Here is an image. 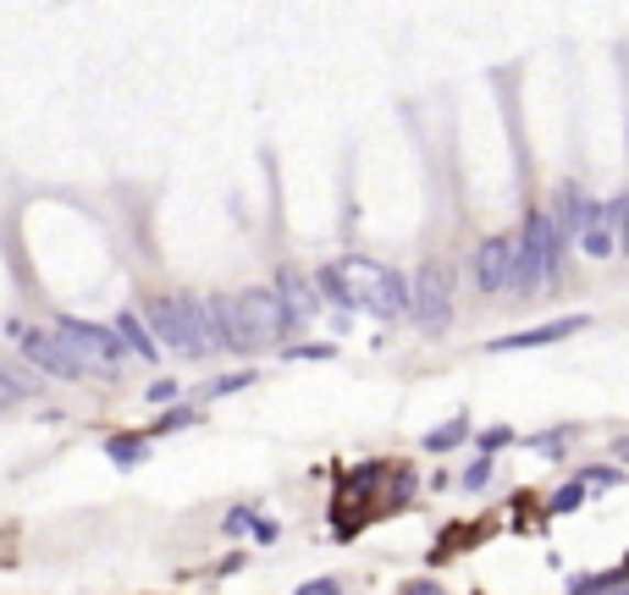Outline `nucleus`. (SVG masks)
Wrapping results in <instances>:
<instances>
[{
	"label": "nucleus",
	"instance_id": "obj_1",
	"mask_svg": "<svg viewBox=\"0 0 629 595\" xmlns=\"http://www.w3.org/2000/svg\"><path fill=\"white\" fill-rule=\"evenodd\" d=\"M314 287L338 309H354L371 320H409V282L371 254H343V260L321 265L314 271Z\"/></svg>",
	"mask_w": 629,
	"mask_h": 595
},
{
	"label": "nucleus",
	"instance_id": "obj_2",
	"mask_svg": "<svg viewBox=\"0 0 629 595\" xmlns=\"http://www.w3.org/2000/svg\"><path fill=\"white\" fill-rule=\"evenodd\" d=\"M205 315H210L216 348H227V353H271L293 331V315L276 287H243L227 298H205Z\"/></svg>",
	"mask_w": 629,
	"mask_h": 595
},
{
	"label": "nucleus",
	"instance_id": "obj_3",
	"mask_svg": "<svg viewBox=\"0 0 629 595\" xmlns=\"http://www.w3.org/2000/svg\"><path fill=\"white\" fill-rule=\"evenodd\" d=\"M563 249H569V238L558 232L552 210H547V205L530 210L525 227H519V293H525V298H541V293L558 287V276H563Z\"/></svg>",
	"mask_w": 629,
	"mask_h": 595
},
{
	"label": "nucleus",
	"instance_id": "obj_4",
	"mask_svg": "<svg viewBox=\"0 0 629 595\" xmlns=\"http://www.w3.org/2000/svg\"><path fill=\"white\" fill-rule=\"evenodd\" d=\"M150 331L155 342H166L172 353L183 359H205L216 353V331H210V315H205V298H188V293H172V298H150Z\"/></svg>",
	"mask_w": 629,
	"mask_h": 595
},
{
	"label": "nucleus",
	"instance_id": "obj_5",
	"mask_svg": "<svg viewBox=\"0 0 629 595\" xmlns=\"http://www.w3.org/2000/svg\"><path fill=\"white\" fill-rule=\"evenodd\" d=\"M56 337L67 342V353L78 359V370L84 375H122V359H128V348H122V337H117V326H95V320H62L56 326Z\"/></svg>",
	"mask_w": 629,
	"mask_h": 595
},
{
	"label": "nucleus",
	"instance_id": "obj_6",
	"mask_svg": "<svg viewBox=\"0 0 629 595\" xmlns=\"http://www.w3.org/2000/svg\"><path fill=\"white\" fill-rule=\"evenodd\" d=\"M453 309H459L453 271H448L442 260H426V265L415 271V282H409V320H415L420 331H448Z\"/></svg>",
	"mask_w": 629,
	"mask_h": 595
},
{
	"label": "nucleus",
	"instance_id": "obj_7",
	"mask_svg": "<svg viewBox=\"0 0 629 595\" xmlns=\"http://www.w3.org/2000/svg\"><path fill=\"white\" fill-rule=\"evenodd\" d=\"M475 287L492 298L519 293V232H492L475 249Z\"/></svg>",
	"mask_w": 629,
	"mask_h": 595
},
{
	"label": "nucleus",
	"instance_id": "obj_8",
	"mask_svg": "<svg viewBox=\"0 0 629 595\" xmlns=\"http://www.w3.org/2000/svg\"><path fill=\"white\" fill-rule=\"evenodd\" d=\"M591 326V315H558L547 326H530V331H508L497 342H486V353H530V348H552V342H569Z\"/></svg>",
	"mask_w": 629,
	"mask_h": 595
},
{
	"label": "nucleus",
	"instance_id": "obj_9",
	"mask_svg": "<svg viewBox=\"0 0 629 595\" xmlns=\"http://www.w3.org/2000/svg\"><path fill=\"white\" fill-rule=\"evenodd\" d=\"M23 353H29V364H40V370H51V375H62V381H84L78 359L67 353V342H62L56 331H29V337H23Z\"/></svg>",
	"mask_w": 629,
	"mask_h": 595
},
{
	"label": "nucleus",
	"instance_id": "obj_10",
	"mask_svg": "<svg viewBox=\"0 0 629 595\" xmlns=\"http://www.w3.org/2000/svg\"><path fill=\"white\" fill-rule=\"evenodd\" d=\"M276 293H282L293 326L314 320V309H321V287H314V276H304L298 265H282V271H276Z\"/></svg>",
	"mask_w": 629,
	"mask_h": 595
},
{
	"label": "nucleus",
	"instance_id": "obj_11",
	"mask_svg": "<svg viewBox=\"0 0 629 595\" xmlns=\"http://www.w3.org/2000/svg\"><path fill=\"white\" fill-rule=\"evenodd\" d=\"M591 205H596V199H591L580 183H558V188H552V199H547V210H552V221H558V232H563L569 243H574L580 221L591 216Z\"/></svg>",
	"mask_w": 629,
	"mask_h": 595
},
{
	"label": "nucleus",
	"instance_id": "obj_12",
	"mask_svg": "<svg viewBox=\"0 0 629 595\" xmlns=\"http://www.w3.org/2000/svg\"><path fill=\"white\" fill-rule=\"evenodd\" d=\"M574 249H580L585 260H613V254H618V243H613V216H607V205H602V199H596V205H591V216L580 221Z\"/></svg>",
	"mask_w": 629,
	"mask_h": 595
},
{
	"label": "nucleus",
	"instance_id": "obj_13",
	"mask_svg": "<svg viewBox=\"0 0 629 595\" xmlns=\"http://www.w3.org/2000/svg\"><path fill=\"white\" fill-rule=\"evenodd\" d=\"M117 337H122V348H128L133 359H144V364H155V359H161V342H155V331H150L139 315H128V309L117 315Z\"/></svg>",
	"mask_w": 629,
	"mask_h": 595
},
{
	"label": "nucleus",
	"instance_id": "obj_14",
	"mask_svg": "<svg viewBox=\"0 0 629 595\" xmlns=\"http://www.w3.org/2000/svg\"><path fill=\"white\" fill-rule=\"evenodd\" d=\"M464 441H470V414L459 408V414H453V419H442V425H437L420 447H426V452H453V447H464Z\"/></svg>",
	"mask_w": 629,
	"mask_h": 595
},
{
	"label": "nucleus",
	"instance_id": "obj_15",
	"mask_svg": "<svg viewBox=\"0 0 629 595\" xmlns=\"http://www.w3.org/2000/svg\"><path fill=\"white\" fill-rule=\"evenodd\" d=\"M585 502H591V491H585V480L574 474L569 485H558V491L547 496V518H569V513H580Z\"/></svg>",
	"mask_w": 629,
	"mask_h": 595
},
{
	"label": "nucleus",
	"instance_id": "obj_16",
	"mask_svg": "<svg viewBox=\"0 0 629 595\" xmlns=\"http://www.w3.org/2000/svg\"><path fill=\"white\" fill-rule=\"evenodd\" d=\"M580 480H585L591 496H596V491H618V485H629V474L613 469V463H591V469H580Z\"/></svg>",
	"mask_w": 629,
	"mask_h": 595
},
{
	"label": "nucleus",
	"instance_id": "obj_17",
	"mask_svg": "<svg viewBox=\"0 0 629 595\" xmlns=\"http://www.w3.org/2000/svg\"><path fill=\"white\" fill-rule=\"evenodd\" d=\"M607 216H613V243H618V254L629 260V194L607 199Z\"/></svg>",
	"mask_w": 629,
	"mask_h": 595
},
{
	"label": "nucleus",
	"instance_id": "obj_18",
	"mask_svg": "<svg viewBox=\"0 0 629 595\" xmlns=\"http://www.w3.org/2000/svg\"><path fill=\"white\" fill-rule=\"evenodd\" d=\"M574 441V430L563 425V430H547V436H525V447L530 452H541V458H563V447Z\"/></svg>",
	"mask_w": 629,
	"mask_h": 595
},
{
	"label": "nucleus",
	"instance_id": "obj_19",
	"mask_svg": "<svg viewBox=\"0 0 629 595\" xmlns=\"http://www.w3.org/2000/svg\"><path fill=\"white\" fill-rule=\"evenodd\" d=\"M514 441H519V436H514V425H492V430H481V436H475V447H481L486 458H497V452H508Z\"/></svg>",
	"mask_w": 629,
	"mask_h": 595
},
{
	"label": "nucleus",
	"instance_id": "obj_20",
	"mask_svg": "<svg viewBox=\"0 0 629 595\" xmlns=\"http://www.w3.org/2000/svg\"><path fill=\"white\" fill-rule=\"evenodd\" d=\"M106 452H111V463H122V469H133L150 447L139 441V436H117V441H106Z\"/></svg>",
	"mask_w": 629,
	"mask_h": 595
},
{
	"label": "nucleus",
	"instance_id": "obj_21",
	"mask_svg": "<svg viewBox=\"0 0 629 595\" xmlns=\"http://www.w3.org/2000/svg\"><path fill=\"white\" fill-rule=\"evenodd\" d=\"M492 474H497V463H492V458L481 452V458H475V463H470V469L459 474V485H464V491H486V485H492Z\"/></svg>",
	"mask_w": 629,
	"mask_h": 595
},
{
	"label": "nucleus",
	"instance_id": "obj_22",
	"mask_svg": "<svg viewBox=\"0 0 629 595\" xmlns=\"http://www.w3.org/2000/svg\"><path fill=\"white\" fill-rule=\"evenodd\" d=\"M243 386H254V370H238V375H216V381L205 386V397H232V392H243Z\"/></svg>",
	"mask_w": 629,
	"mask_h": 595
},
{
	"label": "nucleus",
	"instance_id": "obj_23",
	"mask_svg": "<svg viewBox=\"0 0 629 595\" xmlns=\"http://www.w3.org/2000/svg\"><path fill=\"white\" fill-rule=\"evenodd\" d=\"M188 425H199V408H172V414L155 425V436H172V430H188Z\"/></svg>",
	"mask_w": 629,
	"mask_h": 595
},
{
	"label": "nucleus",
	"instance_id": "obj_24",
	"mask_svg": "<svg viewBox=\"0 0 629 595\" xmlns=\"http://www.w3.org/2000/svg\"><path fill=\"white\" fill-rule=\"evenodd\" d=\"M23 397H29V386H23L18 375L0 370V408H12V403H23Z\"/></svg>",
	"mask_w": 629,
	"mask_h": 595
},
{
	"label": "nucleus",
	"instance_id": "obj_25",
	"mask_svg": "<svg viewBox=\"0 0 629 595\" xmlns=\"http://www.w3.org/2000/svg\"><path fill=\"white\" fill-rule=\"evenodd\" d=\"M293 595H343V579H332V573H327V579H309V584H298Z\"/></svg>",
	"mask_w": 629,
	"mask_h": 595
},
{
	"label": "nucleus",
	"instance_id": "obj_26",
	"mask_svg": "<svg viewBox=\"0 0 629 595\" xmlns=\"http://www.w3.org/2000/svg\"><path fill=\"white\" fill-rule=\"evenodd\" d=\"M254 518H260V513H249V507H232L221 529H227V535H249V529H254Z\"/></svg>",
	"mask_w": 629,
	"mask_h": 595
},
{
	"label": "nucleus",
	"instance_id": "obj_27",
	"mask_svg": "<svg viewBox=\"0 0 629 595\" xmlns=\"http://www.w3.org/2000/svg\"><path fill=\"white\" fill-rule=\"evenodd\" d=\"M332 342H309V348H282V359H332Z\"/></svg>",
	"mask_w": 629,
	"mask_h": 595
},
{
	"label": "nucleus",
	"instance_id": "obj_28",
	"mask_svg": "<svg viewBox=\"0 0 629 595\" xmlns=\"http://www.w3.org/2000/svg\"><path fill=\"white\" fill-rule=\"evenodd\" d=\"M144 397H150V403H177L183 386H177V381H155V386H144Z\"/></svg>",
	"mask_w": 629,
	"mask_h": 595
},
{
	"label": "nucleus",
	"instance_id": "obj_29",
	"mask_svg": "<svg viewBox=\"0 0 629 595\" xmlns=\"http://www.w3.org/2000/svg\"><path fill=\"white\" fill-rule=\"evenodd\" d=\"M398 595H448V590H442L437 579H409V584H404Z\"/></svg>",
	"mask_w": 629,
	"mask_h": 595
},
{
	"label": "nucleus",
	"instance_id": "obj_30",
	"mask_svg": "<svg viewBox=\"0 0 629 595\" xmlns=\"http://www.w3.org/2000/svg\"><path fill=\"white\" fill-rule=\"evenodd\" d=\"M249 535H254V540H265V546H271V540H276V535H282V529H276V524H271V518H254V529H249Z\"/></svg>",
	"mask_w": 629,
	"mask_h": 595
},
{
	"label": "nucleus",
	"instance_id": "obj_31",
	"mask_svg": "<svg viewBox=\"0 0 629 595\" xmlns=\"http://www.w3.org/2000/svg\"><path fill=\"white\" fill-rule=\"evenodd\" d=\"M596 595H629V584H613V590H596Z\"/></svg>",
	"mask_w": 629,
	"mask_h": 595
},
{
	"label": "nucleus",
	"instance_id": "obj_32",
	"mask_svg": "<svg viewBox=\"0 0 629 595\" xmlns=\"http://www.w3.org/2000/svg\"><path fill=\"white\" fill-rule=\"evenodd\" d=\"M624 568H629V557H624Z\"/></svg>",
	"mask_w": 629,
	"mask_h": 595
}]
</instances>
